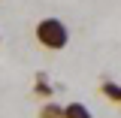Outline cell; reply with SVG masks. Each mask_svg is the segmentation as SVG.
I'll return each mask as SVG.
<instances>
[{
    "label": "cell",
    "instance_id": "5",
    "mask_svg": "<svg viewBox=\"0 0 121 118\" xmlns=\"http://www.w3.org/2000/svg\"><path fill=\"white\" fill-rule=\"evenodd\" d=\"M39 118H64V106L55 103V100H45L43 109H39Z\"/></svg>",
    "mask_w": 121,
    "mask_h": 118
},
{
    "label": "cell",
    "instance_id": "1",
    "mask_svg": "<svg viewBox=\"0 0 121 118\" xmlns=\"http://www.w3.org/2000/svg\"><path fill=\"white\" fill-rule=\"evenodd\" d=\"M33 39L43 45L45 52H64L67 43H70V27L60 18H55V15H45L33 27Z\"/></svg>",
    "mask_w": 121,
    "mask_h": 118
},
{
    "label": "cell",
    "instance_id": "4",
    "mask_svg": "<svg viewBox=\"0 0 121 118\" xmlns=\"http://www.w3.org/2000/svg\"><path fill=\"white\" fill-rule=\"evenodd\" d=\"M33 94H36V97H43V100H48V97L55 94V88L48 85L45 73H36V82H33Z\"/></svg>",
    "mask_w": 121,
    "mask_h": 118
},
{
    "label": "cell",
    "instance_id": "3",
    "mask_svg": "<svg viewBox=\"0 0 121 118\" xmlns=\"http://www.w3.org/2000/svg\"><path fill=\"white\" fill-rule=\"evenodd\" d=\"M64 118H94L91 115V109L85 103H79V100H73V103L64 106Z\"/></svg>",
    "mask_w": 121,
    "mask_h": 118
},
{
    "label": "cell",
    "instance_id": "2",
    "mask_svg": "<svg viewBox=\"0 0 121 118\" xmlns=\"http://www.w3.org/2000/svg\"><path fill=\"white\" fill-rule=\"evenodd\" d=\"M100 94H103L109 103H118V106H121V85H118V82L103 79V82H100Z\"/></svg>",
    "mask_w": 121,
    "mask_h": 118
}]
</instances>
